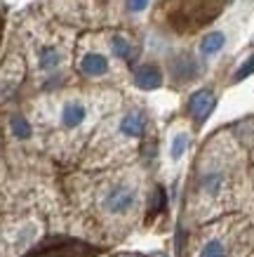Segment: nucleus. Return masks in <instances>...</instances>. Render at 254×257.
Listing matches in <instances>:
<instances>
[{"label": "nucleus", "mask_w": 254, "mask_h": 257, "mask_svg": "<svg viewBox=\"0 0 254 257\" xmlns=\"http://www.w3.org/2000/svg\"><path fill=\"white\" fill-rule=\"evenodd\" d=\"M254 73V55H249L245 59V62L240 64V69L233 73V83H240V80H245V78H249Z\"/></svg>", "instance_id": "obj_16"}, {"label": "nucleus", "mask_w": 254, "mask_h": 257, "mask_svg": "<svg viewBox=\"0 0 254 257\" xmlns=\"http://www.w3.org/2000/svg\"><path fill=\"white\" fill-rule=\"evenodd\" d=\"M111 50H113V55H116L118 59H123V62H127V64H132L137 59L134 45H132L127 38H123V36H116V38L111 40Z\"/></svg>", "instance_id": "obj_12"}, {"label": "nucleus", "mask_w": 254, "mask_h": 257, "mask_svg": "<svg viewBox=\"0 0 254 257\" xmlns=\"http://www.w3.org/2000/svg\"><path fill=\"white\" fill-rule=\"evenodd\" d=\"M132 80H134V85L139 90H158L162 85V71L155 66V64H139L134 73H132Z\"/></svg>", "instance_id": "obj_4"}, {"label": "nucleus", "mask_w": 254, "mask_h": 257, "mask_svg": "<svg viewBox=\"0 0 254 257\" xmlns=\"http://www.w3.org/2000/svg\"><path fill=\"white\" fill-rule=\"evenodd\" d=\"M146 125H148V118L144 111H127V113L120 118L118 130H120L123 137L139 140V137H144V133H146Z\"/></svg>", "instance_id": "obj_5"}, {"label": "nucleus", "mask_w": 254, "mask_h": 257, "mask_svg": "<svg viewBox=\"0 0 254 257\" xmlns=\"http://www.w3.org/2000/svg\"><path fill=\"white\" fill-rule=\"evenodd\" d=\"M97 255V248L87 245L76 238H52L33 248L26 257H92Z\"/></svg>", "instance_id": "obj_2"}, {"label": "nucleus", "mask_w": 254, "mask_h": 257, "mask_svg": "<svg viewBox=\"0 0 254 257\" xmlns=\"http://www.w3.org/2000/svg\"><path fill=\"white\" fill-rule=\"evenodd\" d=\"M223 43H226V36H223L221 31L207 33V36L200 40V55H205V57L216 55V52L223 47Z\"/></svg>", "instance_id": "obj_14"}, {"label": "nucleus", "mask_w": 254, "mask_h": 257, "mask_svg": "<svg viewBox=\"0 0 254 257\" xmlns=\"http://www.w3.org/2000/svg\"><path fill=\"white\" fill-rule=\"evenodd\" d=\"M198 257H228L226 243L221 238H209L202 243V248L198 250Z\"/></svg>", "instance_id": "obj_15"}, {"label": "nucleus", "mask_w": 254, "mask_h": 257, "mask_svg": "<svg viewBox=\"0 0 254 257\" xmlns=\"http://www.w3.org/2000/svg\"><path fill=\"white\" fill-rule=\"evenodd\" d=\"M10 125V133H12V137L19 142H26L33 137V125L29 123V118L22 116V113H12L8 120Z\"/></svg>", "instance_id": "obj_10"}, {"label": "nucleus", "mask_w": 254, "mask_h": 257, "mask_svg": "<svg viewBox=\"0 0 254 257\" xmlns=\"http://www.w3.org/2000/svg\"><path fill=\"white\" fill-rule=\"evenodd\" d=\"M85 120H87V106H85L83 101L71 99L62 106V113H59V123H62V127H66V130H76V127H80V125L85 123Z\"/></svg>", "instance_id": "obj_6"}, {"label": "nucleus", "mask_w": 254, "mask_h": 257, "mask_svg": "<svg viewBox=\"0 0 254 257\" xmlns=\"http://www.w3.org/2000/svg\"><path fill=\"white\" fill-rule=\"evenodd\" d=\"M223 184H226V175L221 170H207L198 177V189L205 196H209V198H216V196L221 194Z\"/></svg>", "instance_id": "obj_7"}, {"label": "nucleus", "mask_w": 254, "mask_h": 257, "mask_svg": "<svg viewBox=\"0 0 254 257\" xmlns=\"http://www.w3.org/2000/svg\"><path fill=\"white\" fill-rule=\"evenodd\" d=\"M188 144H191V137H188V133L179 130V133L172 135V140H169V161L179 163V161L186 156V151H188Z\"/></svg>", "instance_id": "obj_11"}, {"label": "nucleus", "mask_w": 254, "mask_h": 257, "mask_svg": "<svg viewBox=\"0 0 254 257\" xmlns=\"http://www.w3.org/2000/svg\"><path fill=\"white\" fill-rule=\"evenodd\" d=\"M80 71L85 76H104L108 71V59L99 52H87L80 59Z\"/></svg>", "instance_id": "obj_8"}, {"label": "nucleus", "mask_w": 254, "mask_h": 257, "mask_svg": "<svg viewBox=\"0 0 254 257\" xmlns=\"http://www.w3.org/2000/svg\"><path fill=\"white\" fill-rule=\"evenodd\" d=\"M216 106V94L212 87H200V90H195V92L188 97V104H186V109H188V116L193 118V123L195 125H202L212 116V111Z\"/></svg>", "instance_id": "obj_3"}, {"label": "nucleus", "mask_w": 254, "mask_h": 257, "mask_svg": "<svg viewBox=\"0 0 254 257\" xmlns=\"http://www.w3.org/2000/svg\"><path fill=\"white\" fill-rule=\"evenodd\" d=\"M137 201H139L137 189L132 184H127V182H116L101 196V210L106 215L120 217V215H127L130 210H134Z\"/></svg>", "instance_id": "obj_1"}, {"label": "nucleus", "mask_w": 254, "mask_h": 257, "mask_svg": "<svg viewBox=\"0 0 254 257\" xmlns=\"http://www.w3.org/2000/svg\"><path fill=\"white\" fill-rule=\"evenodd\" d=\"M148 8V0H127V10L130 12H141Z\"/></svg>", "instance_id": "obj_17"}, {"label": "nucleus", "mask_w": 254, "mask_h": 257, "mask_svg": "<svg viewBox=\"0 0 254 257\" xmlns=\"http://www.w3.org/2000/svg\"><path fill=\"white\" fill-rule=\"evenodd\" d=\"M0 33H3V12H0Z\"/></svg>", "instance_id": "obj_18"}, {"label": "nucleus", "mask_w": 254, "mask_h": 257, "mask_svg": "<svg viewBox=\"0 0 254 257\" xmlns=\"http://www.w3.org/2000/svg\"><path fill=\"white\" fill-rule=\"evenodd\" d=\"M38 64L43 71H54L59 64H62V55L54 45H43L38 52Z\"/></svg>", "instance_id": "obj_13"}, {"label": "nucleus", "mask_w": 254, "mask_h": 257, "mask_svg": "<svg viewBox=\"0 0 254 257\" xmlns=\"http://www.w3.org/2000/svg\"><path fill=\"white\" fill-rule=\"evenodd\" d=\"M172 73H174V78H177V80L188 83V80H193L195 76H198V62H195V59H191L188 55L177 57V59L172 62Z\"/></svg>", "instance_id": "obj_9"}]
</instances>
